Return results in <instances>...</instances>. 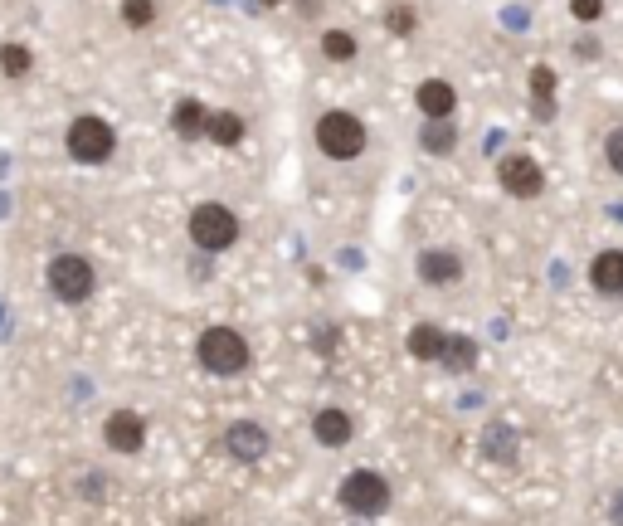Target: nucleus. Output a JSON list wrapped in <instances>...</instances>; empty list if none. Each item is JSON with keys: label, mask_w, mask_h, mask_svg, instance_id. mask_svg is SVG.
I'll use <instances>...</instances> for the list:
<instances>
[{"label": "nucleus", "mask_w": 623, "mask_h": 526, "mask_svg": "<svg viewBox=\"0 0 623 526\" xmlns=\"http://www.w3.org/2000/svg\"><path fill=\"white\" fill-rule=\"evenodd\" d=\"M497 186L512 200H541L546 195V166L536 156H526V151H507L497 161Z\"/></svg>", "instance_id": "obj_7"}, {"label": "nucleus", "mask_w": 623, "mask_h": 526, "mask_svg": "<svg viewBox=\"0 0 623 526\" xmlns=\"http://www.w3.org/2000/svg\"><path fill=\"white\" fill-rule=\"evenodd\" d=\"M419 147L429 151V156H453V151H458L453 117H448V122H424V127H419Z\"/></svg>", "instance_id": "obj_18"}, {"label": "nucleus", "mask_w": 623, "mask_h": 526, "mask_svg": "<svg viewBox=\"0 0 623 526\" xmlns=\"http://www.w3.org/2000/svg\"><path fill=\"white\" fill-rule=\"evenodd\" d=\"M44 283H49V293L59 302L78 307V302H88L98 293V268L83 259V254H54L49 268H44Z\"/></svg>", "instance_id": "obj_6"}, {"label": "nucleus", "mask_w": 623, "mask_h": 526, "mask_svg": "<svg viewBox=\"0 0 623 526\" xmlns=\"http://www.w3.org/2000/svg\"><path fill=\"white\" fill-rule=\"evenodd\" d=\"M414 273L424 288H453V283H463V254L458 249H424Z\"/></svg>", "instance_id": "obj_10"}, {"label": "nucleus", "mask_w": 623, "mask_h": 526, "mask_svg": "<svg viewBox=\"0 0 623 526\" xmlns=\"http://www.w3.org/2000/svg\"><path fill=\"white\" fill-rule=\"evenodd\" d=\"M312 137H317V151L327 161H356L370 147V127L356 113H346V108H327V113L317 117Z\"/></svg>", "instance_id": "obj_3"}, {"label": "nucleus", "mask_w": 623, "mask_h": 526, "mask_svg": "<svg viewBox=\"0 0 623 526\" xmlns=\"http://www.w3.org/2000/svg\"><path fill=\"white\" fill-rule=\"evenodd\" d=\"M195 356H200V366H205L210 376H220V380L244 376V371L254 366V346H249V337H244L239 327H224V322H215V327L200 332Z\"/></svg>", "instance_id": "obj_1"}, {"label": "nucleus", "mask_w": 623, "mask_h": 526, "mask_svg": "<svg viewBox=\"0 0 623 526\" xmlns=\"http://www.w3.org/2000/svg\"><path fill=\"white\" fill-rule=\"evenodd\" d=\"M604 166L623 181V127H609V132H604Z\"/></svg>", "instance_id": "obj_25"}, {"label": "nucleus", "mask_w": 623, "mask_h": 526, "mask_svg": "<svg viewBox=\"0 0 623 526\" xmlns=\"http://www.w3.org/2000/svg\"><path fill=\"white\" fill-rule=\"evenodd\" d=\"M244 132H249V122L239 113H229V108H215L210 113V127H205V142H215V147H239L244 142Z\"/></svg>", "instance_id": "obj_16"}, {"label": "nucleus", "mask_w": 623, "mask_h": 526, "mask_svg": "<svg viewBox=\"0 0 623 526\" xmlns=\"http://www.w3.org/2000/svg\"><path fill=\"white\" fill-rule=\"evenodd\" d=\"M609 522H614V526H623V488L614 492V502H609Z\"/></svg>", "instance_id": "obj_27"}, {"label": "nucleus", "mask_w": 623, "mask_h": 526, "mask_svg": "<svg viewBox=\"0 0 623 526\" xmlns=\"http://www.w3.org/2000/svg\"><path fill=\"white\" fill-rule=\"evenodd\" d=\"M555 83H560V74H555L550 64H536V69H531V103L555 98Z\"/></svg>", "instance_id": "obj_24"}, {"label": "nucleus", "mask_w": 623, "mask_h": 526, "mask_svg": "<svg viewBox=\"0 0 623 526\" xmlns=\"http://www.w3.org/2000/svg\"><path fill=\"white\" fill-rule=\"evenodd\" d=\"M30 69H35V54H30L25 44H15V39H10V44H0V74H5V78H25Z\"/></svg>", "instance_id": "obj_19"}, {"label": "nucleus", "mask_w": 623, "mask_h": 526, "mask_svg": "<svg viewBox=\"0 0 623 526\" xmlns=\"http://www.w3.org/2000/svg\"><path fill=\"white\" fill-rule=\"evenodd\" d=\"M312 434H317L322 449H346L351 434H356V419L341 410V405H327V410H317V419H312Z\"/></svg>", "instance_id": "obj_13"}, {"label": "nucleus", "mask_w": 623, "mask_h": 526, "mask_svg": "<svg viewBox=\"0 0 623 526\" xmlns=\"http://www.w3.org/2000/svg\"><path fill=\"white\" fill-rule=\"evenodd\" d=\"M268 429L258 424V419H234L229 429H224V453L234 458V463H258L263 453H268Z\"/></svg>", "instance_id": "obj_8"}, {"label": "nucleus", "mask_w": 623, "mask_h": 526, "mask_svg": "<svg viewBox=\"0 0 623 526\" xmlns=\"http://www.w3.org/2000/svg\"><path fill=\"white\" fill-rule=\"evenodd\" d=\"M210 113H215V108H205L200 98H181V103H176V113H171L176 137H185V142H200V137H205V127H210Z\"/></svg>", "instance_id": "obj_14"}, {"label": "nucleus", "mask_w": 623, "mask_h": 526, "mask_svg": "<svg viewBox=\"0 0 623 526\" xmlns=\"http://www.w3.org/2000/svg\"><path fill=\"white\" fill-rule=\"evenodd\" d=\"M185 234H190V244L200 249V254H224V249H234L239 244V215L224 205V200H200L195 210H190V220H185Z\"/></svg>", "instance_id": "obj_2"}, {"label": "nucleus", "mask_w": 623, "mask_h": 526, "mask_svg": "<svg viewBox=\"0 0 623 526\" xmlns=\"http://www.w3.org/2000/svg\"><path fill=\"white\" fill-rule=\"evenodd\" d=\"M258 5H283V0H258Z\"/></svg>", "instance_id": "obj_28"}, {"label": "nucleus", "mask_w": 623, "mask_h": 526, "mask_svg": "<svg viewBox=\"0 0 623 526\" xmlns=\"http://www.w3.org/2000/svg\"><path fill=\"white\" fill-rule=\"evenodd\" d=\"M439 366H448V376H468L477 366V341L463 337V332H453L448 337V346H443V361Z\"/></svg>", "instance_id": "obj_17"}, {"label": "nucleus", "mask_w": 623, "mask_h": 526, "mask_svg": "<svg viewBox=\"0 0 623 526\" xmlns=\"http://www.w3.org/2000/svg\"><path fill=\"white\" fill-rule=\"evenodd\" d=\"M64 151L74 156L78 166H108L112 156H117V132H112V122H103L98 113H83L69 122V132H64Z\"/></svg>", "instance_id": "obj_4"}, {"label": "nucleus", "mask_w": 623, "mask_h": 526, "mask_svg": "<svg viewBox=\"0 0 623 526\" xmlns=\"http://www.w3.org/2000/svg\"><path fill=\"white\" fill-rule=\"evenodd\" d=\"M589 288L599 298H623V249H599L589 259Z\"/></svg>", "instance_id": "obj_12"}, {"label": "nucleus", "mask_w": 623, "mask_h": 526, "mask_svg": "<svg viewBox=\"0 0 623 526\" xmlns=\"http://www.w3.org/2000/svg\"><path fill=\"white\" fill-rule=\"evenodd\" d=\"M482 453L497 458V463H512L516 458V434L512 429H502V424H492V429L482 434Z\"/></svg>", "instance_id": "obj_20"}, {"label": "nucleus", "mask_w": 623, "mask_h": 526, "mask_svg": "<svg viewBox=\"0 0 623 526\" xmlns=\"http://www.w3.org/2000/svg\"><path fill=\"white\" fill-rule=\"evenodd\" d=\"M404 346H409V356H414V361H443L448 332L434 327V322H414V327H409V337H404Z\"/></svg>", "instance_id": "obj_15"}, {"label": "nucleus", "mask_w": 623, "mask_h": 526, "mask_svg": "<svg viewBox=\"0 0 623 526\" xmlns=\"http://www.w3.org/2000/svg\"><path fill=\"white\" fill-rule=\"evenodd\" d=\"M570 15H575L580 25H599V20H604V0H570Z\"/></svg>", "instance_id": "obj_26"}, {"label": "nucleus", "mask_w": 623, "mask_h": 526, "mask_svg": "<svg viewBox=\"0 0 623 526\" xmlns=\"http://www.w3.org/2000/svg\"><path fill=\"white\" fill-rule=\"evenodd\" d=\"M356 49H361V44H356L351 30H327V35H322V54H327L331 64H351Z\"/></svg>", "instance_id": "obj_21"}, {"label": "nucleus", "mask_w": 623, "mask_h": 526, "mask_svg": "<svg viewBox=\"0 0 623 526\" xmlns=\"http://www.w3.org/2000/svg\"><path fill=\"white\" fill-rule=\"evenodd\" d=\"M385 30L409 39L414 30H419V10H414V5H390V10H385Z\"/></svg>", "instance_id": "obj_22"}, {"label": "nucleus", "mask_w": 623, "mask_h": 526, "mask_svg": "<svg viewBox=\"0 0 623 526\" xmlns=\"http://www.w3.org/2000/svg\"><path fill=\"white\" fill-rule=\"evenodd\" d=\"M122 20H127L132 30H151V25H156V5H151V0H122Z\"/></svg>", "instance_id": "obj_23"}, {"label": "nucleus", "mask_w": 623, "mask_h": 526, "mask_svg": "<svg viewBox=\"0 0 623 526\" xmlns=\"http://www.w3.org/2000/svg\"><path fill=\"white\" fill-rule=\"evenodd\" d=\"M390 483L380 478V473H370V468H356V473H346L341 478V488H336V502L351 512V517H361V522H375V517H385L390 512Z\"/></svg>", "instance_id": "obj_5"}, {"label": "nucleus", "mask_w": 623, "mask_h": 526, "mask_svg": "<svg viewBox=\"0 0 623 526\" xmlns=\"http://www.w3.org/2000/svg\"><path fill=\"white\" fill-rule=\"evenodd\" d=\"M414 108L424 113V122H448V117L458 113V88L448 78H424L414 88Z\"/></svg>", "instance_id": "obj_11"}, {"label": "nucleus", "mask_w": 623, "mask_h": 526, "mask_svg": "<svg viewBox=\"0 0 623 526\" xmlns=\"http://www.w3.org/2000/svg\"><path fill=\"white\" fill-rule=\"evenodd\" d=\"M103 444H108L112 453H142V444H147V419L137 410H112L108 419H103Z\"/></svg>", "instance_id": "obj_9"}]
</instances>
